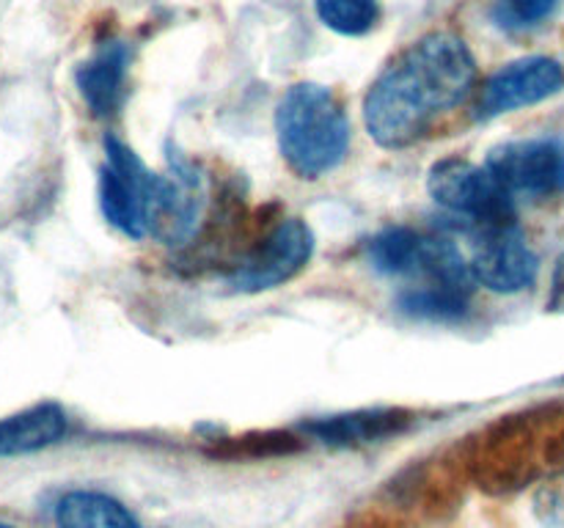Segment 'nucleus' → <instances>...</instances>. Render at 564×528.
<instances>
[{"instance_id": "1", "label": "nucleus", "mask_w": 564, "mask_h": 528, "mask_svg": "<svg viewBox=\"0 0 564 528\" xmlns=\"http://www.w3.org/2000/svg\"><path fill=\"white\" fill-rule=\"evenodd\" d=\"M477 82V61L452 33H430L405 50L364 99V124L383 148H408L457 108Z\"/></svg>"}, {"instance_id": "2", "label": "nucleus", "mask_w": 564, "mask_h": 528, "mask_svg": "<svg viewBox=\"0 0 564 528\" xmlns=\"http://www.w3.org/2000/svg\"><path fill=\"white\" fill-rule=\"evenodd\" d=\"M281 157L303 179H319L339 168L350 146V121L334 91L297 82L275 110Z\"/></svg>"}, {"instance_id": "3", "label": "nucleus", "mask_w": 564, "mask_h": 528, "mask_svg": "<svg viewBox=\"0 0 564 528\" xmlns=\"http://www.w3.org/2000/svg\"><path fill=\"white\" fill-rule=\"evenodd\" d=\"M564 462V402L507 416L479 446V476L499 490L523 487Z\"/></svg>"}, {"instance_id": "4", "label": "nucleus", "mask_w": 564, "mask_h": 528, "mask_svg": "<svg viewBox=\"0 0 564 528\" xmlns=\"http://www.w3.org/2000/svg\"><path fill=\"white\" fill-rule=\"evenodd\" d=\"M427 190L435 204L457 218L485 226L516 223V198L507 193L488 165L463 157H444L430 168Z\"/></svg>"}, {"instance_id": "5", "label": "nucleus", "mask_w": 564, "mask_h": 528, "mask_svg": "<svg viewBox=\"0 0 564 528\" xmlns=\"http://www.w3.org/2000/svg\"><path fill=\"white\" fill-rule=\"evenodd\" d=\"M105 168L99 174V207L110 226L127 237H147V215L152 201L154 170L119 138H105Z\"/></svg>"}, {"instance_id": "6", "label": "nucleus", "mask_w": 564, "mask_h": 528, "mask_svg": "<svg viewBox=\"0 0 564 528\" xmlns=\"http://www.w3.org/2000/svg\"><path fill=\"white\" fill-rule=\"evenodd\" d=\"M314 253V234L301 218H286L270 229V234L248 251L231 270L229 286L237 292H268L295 278Z\"/></svg>"}, {"instance_id": "7", "label": "nucleus", "mask_w": 564, "mask_h": 528, "mask_svg": "<svg viewBox=\"0 0 564 528\" xmlns=\"http://www.w3.org/2000/svg\"><path fill=\"white\" fill-rule=\"evenodd\" d=\"M485 165L512 198H551L564 193V143L554 138L501 143Z\"/></svg>"}, {"instance_id": "8", "label": "nucleus", "mask_w": 564, "mask_h": 528, "mask_svg": "<svg viewBox=\"0 0 564 528\" xmlns=\"http://www.w3.org/2000/svg\"><path fill=\"white\" fill-rule=\"evenodd\" d=\"M468 270L474 284L496 295H516L534 284L540 258L523 231L516 223H505L482 231L468 258Z\"/></svg>"}, {"instance_id": "9", "label": "nucleus", "mask_w": 564, "mask_h": 528, "mask_svg": "<svg viewBox=\"0 0 564 528\" xmlns=\"http://www.w3.org/2000/svg\"><path fill=\"white\" fill-rule=\"evenodd\" d=\"M204 182L196 168L182 160L171 163L165 174L154 176L152 201L147 215V237L180 245L196 234L204 215Z\"/></svg>"}, {"instance_id": "10", "label": "nucleus", "mask_w": 564, "mask_h": 528, "mask_svg": "<svg viewBox=\"0 0 564 528\" xmlns=\"http://www.w3.org/2000/svg\"><path fill=\"white\" fill-rule=\"evenodd\" d=\"M562 88L564 69L560 61L532 55V58L516 61V64H507L494 72L482 86L477 110L482 119H494V116L543 102V99L560 94Z\"/></svg>"}, {"instance_id": "11", "label": "nucleus", "mask_w": 564, "mask_h": 528, "mask_svg": "<svg viewBox=\"0 0 564 528\" xmlns=\"http://www.w3.org/2000/svg\"><path fill=\"white\" fill-rule=\"evenodd\" d=\"M127 66H130V50L121 42H105L91 58L77 66V88L94 116H110L119 110L124 99Z\"/></svg>"}, {"instance_id": "12", "label": "nucleus", "mask_w": 564, "mask_h": 528, "mask_svg": "<svg viewBox=\"0 0 564 528\" xmlns=\"http://www.w3.org/2000/svg\"><path fill=\"white\" fill-rule=\"evenodd\" d=\"M411 413L405 410H356L345 413V416L319 418V421L308 424V432L317 440L330 446H361V443H378V440L394 438L411 427Z\"/></svg>"}, {"instance_id": "13", "label": "nucleus", "mask_w": 564, "mask_h": 528, "mask_svg": "<svg viewBox=\"0 0 564 528\" xmlns=\"http://www.w3.org/2000/svg\"><path fill=\"white\" fill-rule=\"evenodd\" d=\"M66 435V413L53 402L28 407L0 421V457L47 449Z\"/></svg>"}, {"instance_id": "14", "label": "nucleus", "mask_w": 564, "mask_h": 528, "mask_svg": "<svg viewBox=\"0 0 564 528\" xmlns=\"http://www.w3.org/2000/svg\"><path fill=\"white\" fill-rule=\"evenodd\" d=\"M55 522L58 528H141L121 501L94 490L66 493L55 506Z\"/></svg>"}, {"instance_id": "15", "label": "nucleus", "mask_w": 564, "mask_h": 528, "mask_svg": "<svg viewBox=\"0 0 564 528\" xmlns=\"http://www.w3.org/2000/svg\"><path fill=\"white\" fill-rule=\"evenodd\" d=\"M424 245H427L424 234L408 229V226H391V229L380 231L369 242V262L383 275H405V278H411L416 273L419 262H422Z\"/></svg>"}, {"instance_id": "16", "label": "nucleus", "mask_w": 564, "mask_h": 528, "mask_svg": "<svg viewBox=\"0 0 564 528\" xmlns=\"http://www.w3.org/2000/svg\"><path fill=\"white\" fill-rule=\"evenodd\" d=\"M317 16L341 36H364L378 22V0H317Z\"/></svg>"}, {"instance_id": "17", "label": "nucleus", "mask_w": 564, "mask_h": 528, "mask_svg": "<svg viewBox=\"0 0 564 528\" xmlns=\"http://www.w3.org/2000/svg\"><path fill=\"white\" fill-rule=\"evenodd\" d=\"M560 0H499L494 16L501 28H534L549 20Z\"/></svg>"}, {"instance_id": "18", "label": "nucleus", "mask_w": 564, "mask_h": 528, "mask_svg": "<svg viewBox=\"0 0 564 528\" xmlns=\"http://www.w3.org/2000/svg\"><path fill=\"white\" fill-rule=\"evenodd\" d=\"M551 311L564 314V253L554 267V278H551V295H549Z\"/></svg>"}, {"instance_id": "19", "label": "nucleus", "mask_w": 564, "mask_h": 528, "mask_svg": "<svg viewBox=\"0 0 564 528\" xmlns=\"http://www.w3.org/2000/svg\"><path fill=\"white\" fill-rule=\"evenodd\" d=\"M0 528H14V526H6V522H0Z\"/></svg>"}]
</instances>
